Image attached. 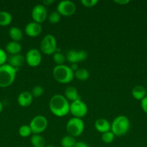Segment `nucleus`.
<instances>
[{
	"label": "nucleus",
	"instance_id": "19",
	"mask_svg": "<svg viewBox=\"0 0 147 147\" xmlns=\"http://www.w3.org/2000/svg\"><path fill=\"white\" fill-rule=\"evenodd\" d=\"M131 94L135 100H141L146 96V88L144 86L138 85V86H134L133 88L132 89Z\"/></svg>",
	"mask_w": 147,
	"mask_h": 147
},
{
	"label": "nucleus",
	"instance_id": "24",
	"mask_svg": "<svg viewBox=\"0 0 147 147\" xmlns=\"http://www.w3.org/2000/svg\"><path fill=\"white\" fill-rule=\"evenodd\" d=\"M76 143V142L75 138L70 135L64 136L61 140V145L62 147H74Z\"/></svg>",
	"mask_w": 147,
	"mask_h": 147
},
{
	"label": "nucleus",
	"instance_id": "39",
	"mask_svg": "<svg viewBox=\"0 0 147 147\" xmlns=\"http://www.w3.org/2000/svg\"><path fill=\"white\" fill-rule=\"evenodd\" d=\"M146 96H147V88H146Z\"/></svg>",
	"mask_w": 147,
	"mask_h": 147
},
{
	"label": "nucleus",
	"instance_id": "33",
	"mask_svg": "<svg viewBox=\"0 0 147 147\" xmlns=\"http://www.w3.org/2000/svg\"><path fill=\"white\" fill-rule=\"evenodd\" d=\"M114 2L120 5H126L130 2V0H115Z\"/></svg>",
	"mask_w": 147,
	"mask_h": 147
},
{
	"label": "nucleus",
	"instance_id": "4",
	"mask_svg": "<svg viewBox=\"0 0 147 147\" xmlns=\"http://www.w3.org/2000/svg\"><path fill=\"white\" fill-rule=\"evenodd\" d=\"M17 69L9 64L0 66V88H7L14 83L16 78Z\"/></svg>",
	"mask_w": 147,
	"mask_h": 147
},
{
	"label": "nucleus",
	"instance_id": "10",
	"mask_svg": "<svg viewBox=\"0 0 147 147\" xmlns=\"http://www.w3.org/2000/svg\"><path fill=\"white\" fill-rule=\"evenodd\" d=\"M31 16L33 22H35L38 23V24L44 22L48 18L47 10H46V7L43 4H36L32 10Z\"/></svg>",
	"mask_w": 147,
	"mask_h": 147
},
{
	"label": "nucleus",
	"instance_id": "8",
	"mask_svg": "<svg viewBox=\"0 0 147 147\" xmlns=\"http://www.w3.org/2000/svg\"><path fill=\"white\" fill-rule=\"evenodd\" d=\"M88 108L86 103L82 101L81 99L70 103V110L69 113L73 115L74 117L82 119L87 114Z\"/></svg>",
	"mask_w": 147,
	"mask_h": 147
},
{
	"label": "nucleus",
	"instance_id": "22",
	"mask_svg": "<svg viewBox=\"0 0 147 147\" xmlns=\"http://www.w3.org/2000/svg\"><path fill=\"white\" fill-rule=\"evenodd\" d=\"M12 21V16L7 11H0V26L6 27L11 24Z\"/></svg>",
	"mask_w": 147,
	"mask_h": 147
},
{
	"label": "nucleus",
	"instance_id": "29",
	"mask_svg": "<svg viewBox=\"0 0 147 147\" xmlns=\"http://www.w3.org/2000/svg\"><path fill=\"white\" fill-rule=\"evenodd\" d=\"M44 93V88L41 86H36L32 90L31 93L33 97L39 98Z\"/></svg>",
	"mask_w": 147,
	"mask_h": 147
},
{
	"label": "nucleus",
	"instance_id": "25",
	"mask_svg": "<svg viewBox=\"0 0 147 147\" xmlns=\"http://www.w3.org/2000/svg\"><path fill=\"white\" fill-rule=\"evenodd\" d=\"M53 62L56 63V65H64L65 61H66V56L61 53L60 52H56L53 55Z\"/></svg>",
	"mask_w": 147,
	"mask_h": 147
},
{
	"label": "nucleus",
	"instance_id": "35",
	"mask_svg": "<svg viewBox=\"0 0 147 147\" xmlns=\"http://www.w3.org/2000/svg\"><path fill=\"white\" fill-rule=\"evenodd\" d=\"M54 3V0H44L43 1V4L46 7V6H50L52 4Z\"/></svg>",
	"mask_w": 147,
	"mask_h": 147
},
{
	"label": "nucleus",
	"instance_id": "37",
	"mask_svg": "<svg viewBox=\"0 0 147 147\" xmlns=\"http://www.w3.org/2000/svg\"><path fill=\"white\" fill-rule=\"evenodd\" d=\"M2 110H3V104H2V103L0 101V113L2 111Z\"/></svg>",
	"mask_w": 147,
	"mask_h": 147
},
{
	"label": "nucleus",
	"instance_id": "12",
	"mask_svg": "<svg viewBox=\"0 0 147 147\" xmlns=\"http://www.w3.org/2000/svg\"><path fill=\"white\" fill-rule=\"evenodd\" d=\"M87 53L83 50H71L67 53L66 58L71 64L83 62L87 58Z\"/></svg>",
	"mask_w": 147,
	"mask_h": 147
},
{
	"label": "nucleus",
	"instance_id": "30",
	"mask_svg": "<svg viewBox=\"0 0 147 147\" xmlns=\"http://www.w3.org/2000/svg\"><path fill=\"white\" fill-rule=\"evenodd\" d=\"M97 0H82L81 1V4L84 7H87V8L95 7L96 4H97Z\"/></svg>",
	"mask_w": 147,
	"mask_h": 147
},
{
	"label": "nucleus",
	"instance_id": "31",
	"mask_svg": "<svg viewBox=\"0 0 147 147\" xmlns=\"http://www.w3.org/2000/svg\"><path fill=\"white\" fill-rule=\"evenodd\" d=\"M7 58H8V56H7V53L4 50L0 48V66L7 63Z\"/></svg>",
	"mask_w": 147,
	"mask_h": 147
},
{
	"label": "nucleus",
	"instance_id": "2",
	"mask_svg": "<svg viewBox=\"0 0 147 147\" xmlns=\"http://www.w3.org/2000/svg\"><path fill=\"white\" fill-rule=\"evenodd\" d=\"M53 76L58 83L67 84L74 78V72L71 69L70 66L66 65H56L53 70Z\"/></svg>",
	"mask_w": 147,
	"mask_h": 147
},
{
	"label": "nucleus",
	"instance_id": "32",
	"mask_svg": "<svg viewBox=\"0 0 147 147\" xmlns=\"http://www.w3.org/2000/svg\"><path fill=\"white\" fill-rule=\"evenodd\" d=\"M141 106L142 110L147 113V96H146L142 100H141Z\"/></svg>",
	"mask_w": 147,
	"mask_h": 147
},
{
	"label": "nucleus",
	"instance_id": "3",
	"mask_svg": "<svg viewBox=\"0 0 147 147\" xmlns=\"http://www.w3.org/2000/svg\"><path fill=\"white\" fill-rule=\"evenodd\" d=\"M131 127V123L128 118L120 115L113 119L111 123V131L115 136H122L126 134Z\"/></svg>",
	"mask_w": 147,
	"mask_h": 147
},
{
	"label": "nucleus",
	"instance_id": "26",
	"mask_svg": "<svg viewBox=\"0 0 147 147\" xmlns=\"http://www.w3.org/2000/svg\"><path fill=\"white\" fill-rule=\"evenodd\" d=\"M19 134L22 137H28L31 135V134H33L32 132L31 129H30V126L29 125H22V126H20L19 128Z\"/></svg>",
	"mask_w": 147,
	"mask_h": 147
},
{
	"label": "nucleus",
	"instance_id": "5",
	"mask_svg": "<svg viewBox=\"0 0 147 147\" xmlns=\"http://www.w3.org/2000/svg\"><path fill=\"white\" fill-rule=\"evenodd\" d=\"M84 123L82 119L73 117L68 121L66 129L69 135L75 138L82 135L84 130Z\"/></svg>",
	"mask_w": 147,
	"mask_h": 147
},
{
	"label": "nucleus",
	"instance_id": "34",
	"mask_svg": "<svg viewBox=\"0 0 147 147\" xmlns=\"http://www.w3.org/2000/svg\"><path fill=\"white\" fill-rule=\"evenodd\" d=\"M74 147H89V145L87 144L86 143L84 142H76L75 144V145L74 146Z\"/></svg>",
	"mask_w": 147,
	"mask_h": 147
},
{
	"label": "nucleus",
	"instance_id": "6",
	"mask_svg": "<svg viewBox=\"0 0 147 147\" xmlns=\"http://www.w3.org/2000/svg\"><path fill=\"white\" fill-rule=\"evenodd\" d=\"M40 51L47 55H53L57 50V42L55 37L52 34H47L40 42Z\"/></svg>",
	"mask_w": 147,
	"mask_h": 147
},
{
	"label": "nucleus",
	"instance_id": "18",
	"mask_svg": "<svg viewBox=\"0 0 147 147\" xmlns=\"http://www.w3.org/2000/svg\"><path fill=\"white\" fill-rule=\"evenodd\" d=\"M64 96L68 100H71V102L80 99V96L78 93L77 90L72 86H69L65 89Z\"/></svg>",
	"mask_w": 147,
	"mask_h": 147
},
{
	"label": "nucleus",
	"instance_id": "9",
	"mask_svg": "<svg viewBox=\"0 0 147 147\" xmlns=\"http://www.w3.org/2000/svg\"><path fill=\"white\" fill-rule=\"evenodd\" d=\"M56 11L61 16L70 17L73 15L76 11V6L73 1H69V0H64V1H60L58 4Z\"/></svg>",
	"mask_w": 147,
	"mask_h": 147
},
{
	"label": "nucleus",
	"instance_id": "21",
	"mask_svg": "<svg viewBox=\"0 0 147 147\" xmlns=\"http://www.w3.org/2000/svg\"><path fill=\"white\" fill-rule=\"evenodd\" d=\"M30 143L33 147H46V140L40 134H33L31 136Z\"/></svg>",
	"mask_w": 147,
	"mask_h": 147
},
{
	"label": "nucleus",
	"instance_id": "38",
	"mask_svg": "<svg viewBox=\"0 0 147 147\" xmlns=\"http://www.w3.org/2000/svg\"><path fill=\"white\" fill-rule=\"evenodd\" d=\"M46 147H56V146H53V145H48V146H46Z\"/></svg>",
	"mask_w": 147,
	"mask_h": 147
},
{
	"label": "nucleus",
	"instance_id": "14",
	"mask_svg": "<svg viewBox=\"0 0 147 147\" xmlns=\"http://www.w3.org/2000/svg\"><path fill=\"white\" fill-rule=\"evenodd\" d=\"M33 101V96L31 92L23 91L17 97V103L21 107H28Z\"/></svg>",
	"mask_w": 147,
	"mask_h": 147
},
{
	"label": "nucleus",
	"instance_id": "36",
	"mask_svg": "<svg viewBox=\"0 0 147 147\" xmlns=\"http://www.w3.org/2000/svg\"><path fill=\"white\" fill-rule=\"evenodd\" d=\"M71 69L72 70H73L74 72L76 71V70L79 69V66H78V64L77 63H74V64H71V65L70 66Z\"/></svg>",
	"mask_w": 147,
	"mask_h": 147
},
{
	"label": "nucleus",
	"instance_id": "20",
	"mask_svg": "<svg viewBox=\"0 0 147 147\" xmlns=\"http://www.w3.org/2000/svg\"><path fill=\"white\" fill-rule=\"evenodd\" d=\"M9 34H10V38L14 42H20L22 39L23 34L22 30L17 27H12L10 28L9 31Z\"/></svg>",
	"mask_w": 147,
	"mask_h": 147
},
{
	"label": "nucleus",
	"instance_id": "11",
	"mask_svg": "<svg viewBox=\"0 0 147 147\" xmlns=\"http://www.w3.org/2000/svg\"><path fill=\"white\" fill-rule=\"evenodd\" d=\"M41 53L36 48H32L27 51L25 55V62L30 67H37L41 63Z\"/></svg>",
	"mask_w": 147,
	"mask_h": 147
},
{
	"label": "nucleus",
	"instance_id": "13",
	"mask_svg": "<svg viewBox=\"0 0 147 147\" xmlns=\"http://www.w3.org/2000/svg\"><path fill=\"white\" fill-rule=\"evenodd\" d=\"M24 32L28 37H36L42 32V26L40 24L35 22L28 23L24 27Z\"/></svg>",
	"mask_w": 147,
	"mask_h": 147
},
{
	"label": "nucleus",
	"instance_id": "17",
	"mask_svg": "<svg viewBox=\"0 0 147 147\" xmlns=\"http://www.w3.org/2000/svg\"><path fill=\"white\" fill-rule=\"evenodd\" d=\"M5 50L6 52L9 53L10 55L20 54V52L22 50V45L18 42L11 41L7 43V45H6Z\"/></svg>",
	"mask_w": 147,
	"mask_h": 147
},
{
	"label": "nucleus",
	"instance_id": "27",
	"mask_svg": "<svg viewBox=\"0 0 147 147\" xmlns=\"http://www.w3.org/2000/svg\"><path fill=\"white\" fill-rule=\"evenodd\" d=\"M61 17V15L57 11H53L48 16V20L50 24H56L60 22Z\"/></svg>",
	"mask_w": 147,
	"mask_h": 147
},
{
	"label": "nucleus",
	"instance_id": "1",
	"mask_svg": "<svg viewBox=\"0 0 147 147\" xmlns=\"http://www.w3.org/2000/svg\"><path fill=\"white\" fill-rule=\"evenodd\" d=\"M49 109L54 116L63 117L69 113L70 103L64 96L56 94L52 96L49 101Z\"/></svg>",
	"mask_w": 147,
	"mask_h": 147
},
{
	"label": "nucleus",
	"instance_id": "28",
	"mask_svg": "<svg viewBox=\"0 0 147 147\" xmlns=\"http://www.w3.org/2000/svg\"><path fill=\"white\" fill-rule=\"evenodd\" d=\"M115 136L111 131L102 134L101 139L105 144H111L115 139Z\"/></svg>",
	"mask_w": 147,
	"mask_h": 147
},
{
	"label": "nucleus",
	"instance_id": "23",
	"mask_svg": "<svg viewBox=\"0 0 147 147\" xmlns=\"http://www.w3.org/2000/svg\"><path fill=\"white\" fill-rule=\"evenodd\" d=\"M74 77L81 81H85L89 78V73L86 68H79L74 72Z\"/></svg>",
	"mask_w": 147,
	"mask_h": 147
},
{
	"label": "nucleus",
	"instance_id": "7",
	"mask_svg": "<svg viewBox=\"0 0 147 147\" xmlns=\"http://www.w3.org/2000/svg\"><path fill=\"white\" fill-rule=\"evenodd\" d=\"M29 126L33 134H40L47 129L48 120L45 116L37 115L32 119Z\"/></svg>",
	"mask_w": 147,
	"mask_h": 147
},
{
	"label": "nucleus",
	"instance_id": "16",
	"mask_svg": "<svg viewBox=\"0 0 147 147\" xmlns=\"http://www.w3.org/2000/svg\"><path fill=\"white\" fill-rule=\"evenodd\" d=\"M95 128L98 132L104 134L111 130V123L107 119L100 118L95 121Z\"/></svg>",
	"mask_w": 147,
	"mask_h": 147
},
{
	"label": "nucleus",
	"instance_id": "15",
	"mask_svg": "<svg viewBox=\"0 0 147 147\" xmlns=\"http://www.w3.org/2000/svg\"><path fill=\"white\" fill-rule=\"evenodd\" d=\"M7 62H8L7 64L18 70L20 67L24 65V62H25V57H24L21 54L13 55L9 56L7 58Z\"/></svg>",
	"mask_w": 147,
	"mask_h": 147
}]
</instances>
